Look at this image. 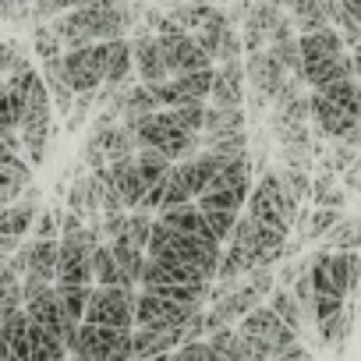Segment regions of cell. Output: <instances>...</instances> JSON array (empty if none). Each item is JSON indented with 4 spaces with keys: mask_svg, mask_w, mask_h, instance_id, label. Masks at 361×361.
<instances>
[{
    "mask_svg": "<svg viewBox=\"0 0 361 361\" xmlns=\"http://www.w3.org/2000/svg\"><path fill=\"white\" fill-rule=\"evenodd\" d=\"M135 25V8L128 0H99V4L75 8L61 18L50 22L64 50L92 47V43H110V39H128V29Z\"/></svg>",
    "mask_w": 361,
    "mask_h": 361,
    "instance_id": "1",
    "label": "cell"
},
{
    "mask_svg": "<svg viewBox=\"0 0 361 361\" xmlns=\"http://www.w3.org/2000/svg\"><path fill=\"white\" fill-rule=\"evenodd\" d=\"M308 110L326 138L347 142L361 128V85H357V78H340L326 89H312Z\"/></svg>",
    "mask_w": 361,
    "mask_h": 361,
    "instance_id": "2",
    "label": "cell"
},
{
    "mask_svg": "<svg viewBox=\"0 0 361 361\" xmlns=\"http://www.w3.org/2000/svg\"><path fill=\"white\" fill-rule=\"evenodd\" d=\"M298 47H301V68H298V78L308 85V89H326L340 78H354V68H350V54L343 47V36L329 25V29H319V32H308V36H298Z\"/></svg>",
    "mask_w": 361,
    "mask_h": 361,
    "instance_id": "3",
    "label": "cell"
},
{
    "mask_svg": "<svg viewBox=\"0 0 361 361\" xmlns=\"http://www.w3.org/2000/svg\"><path fill=\"white\" fill-rule=\"evenodd\" d=\"M238 336L245 347V361H276L280 350L301 340L294 329L280 322V315L269 305H259L245 319H238Z\"/></svg>",
    "mask_w": 361,
    "mask_h": 361,
    "instance_id": "4",
    "label": "cell"
},
{
    "mask_svg": "<svg viewBox=\"0 0 361 361\" xmlns=\"http://www.w3.org/2000/svg\"><path fill=\"white\" fill-rule=\"evenodd\" d=\"M248 216H252L259 227L290 234V227H294V220H298V202L287 195L280 173H262V180H259V185L252 188V195H248Z\"/></svg>",
    "mask_w": 361,
    "mask_h": 361,
    "instance_id": "5",
    "label": "cell"
},
{
    "mask_svg": "<svg viewBox=\"0 0 361 361\" xmlns=\"http://www.w3.org/2000/svg\"><path fill=\"white\" fill-rule=\"evenodd\" d=\"M131 128H135L138 149H142V145L159 149V152H163L166 159H173V163H180V159H188V156H195V152H199V135L180 131V128L170 121V114H166V110H156V114H149V117L135 121Z\"/></svg>",
    "mask_w": 361,
    "mask_h": 361,
    "instance_id": "6",
    "label": "cell"
},
{
    "mask_svg": "<svg viewBox=\"0 0 361 361\" xmlns=\"http://www.w3.org/2000/svg\"><path fill=\"white\" fill-rule=\"evenodd\" d=\"M99 231H78L61 238L57 287H92V248L99 245Z\"/></svg>",
    "mask_w": 361,
    "mask_h": 361,
    "instance_id": "7",
    "label": "cell"
},
{
    "mask_svg": "<svg viewBox=\"0 0 361 361\" xmlns=\"http://www.w3.org/2000/svg\"><path fill=\"white\" fill-rule=\"evenodd\" d=\"M131 333L135 329H114V326H78V340L68 354L89 357V361H131Z\"/></svg>",
    "mask_w": 361,
    "mask_h": 361,
    "instance_id": "8",
    "label": "cell"
},
{
    "mask_svg": "<svg viewBox=\"0 0 361 361\" xmlns=\"http://www.w3.org/2000/svg\"><path fill=\"white\" fill-rule=\"evenodd\" d=\"M202 312V308H192V305H177V301H166L152 290H138L135 294V329H156V333H177L192 322V315Z\"/></svg>",
    "mask_w": 361,
    "mask_h": 361,
    "instance_id": "9",
    "label": "cell"
},
{
    "mask_svg": "<svg viewBox=\"0 0 361 361\" xmlns=\"http://www.w3.org/2000/svg\"><path fill=\"white\" fill-rule=\"evenodd\" d=\"M135 294L124 287H92L85 322L92 326H114V329H135Z\"/></svg>",
    "mask_w": 361,
    "mask_h": 361,
    "instance_id": "10",
    "label": "cell"
},
{
    "mask_svg": "<svg viewBox=\"0 0 361 361\" xmlns=\"http://www.w3.org/2000/svg\"><path fill=\"white\" fill-rule=\"evenodd\" d=\"M61 64H64V78L75 89V96H85V92H99L103 89V43L64 50Z\"/></svg>",
    "mask_w": 361,
    "mask_h": 361,
    "instance_id": "11",
    "label": "cell"
},
{
    "mask_svg": "<svg viewBox=\"0 0 361 361\" xmlns=\"http://www.w3.org/2000/svg\"><path fill=\"white\" fill-rule=\"evenodd\" d=\"M245 75H248V85L255 89V96H259V99H266V103H273V99L280 96V89L290 82V71L273 57V50H269V47H266V50L248 54Z\"/></svg>",
    "mask_w": 361,
    "mask_h": 361,
    "instance_id": "12",
    "label": "cell"
},
{
    "mask_svg": "<svg viewBox=\"0 0 361 361\" xmlns=\"http://www.w3.org/2000/svg\"><path fill=\"white\" fill-rule=\"evenodd\" d=\"M245 61H227L220 68H213V106L220 110H241L245 106Z\"/></svg>",
    "mask_w": 361,
    "mask_h": 361,
    "instance_id": "13",
    "label": "cell"
},
{
    "mask_svg": "<svg viewBox=\"0 0 361 361\" xmlns=\"http://www.w3.org/2000/svg\"><path fill=\"white\" fill-rule=\"evenodd\" d=\"M131 54H135V75L142 85H159L170 78L166 64H163V50H159V39L156 32H138L131 39Z\"/></svg>",
    "mask_w": 361,
    "mask_h": 361,
    "instance_id": "14",
    "label": "cell"
},
{
    "mask_svg": "<svg viewBox=\"0 0 361 361\" xmlns=\"http://www.w3.org/2000/svg\"><path fill=\"white\" fill-rule=\"evenodd\" d=\"M156 220H159V224H166V227H173V231H180V234H188V238H195V241L220 245V241H216V234L209 231V224H206V216H202L199 202H185V206H173V209H159V213H156ZM220 248H224V245H220Z\"/></svg>",
    "mask_w": 361,
    "mask_h": 361,
    "instance_id": "15",
    "label": "cell"
},
{
    "mask_svg": "<svg viewBox=\"0 0 361 361\" xmlns=\"http://www.w3.org/2000/svg\"><path fill=\"white\" fill-rule=\"evenodd\" d=\"M131 71H135L131 39H110V43H103V85L124 89V85H131Z\"/></svg>",
    "mask_w": 361,
    "mask_h": 361,
    "instance_id": "16",
    "label": "cell"
},
{
    "mask_svg": "<svg viewBox=\"0 0 361 361\" xmlns=\"http://www.w3.org/2000/svg\"><path fill=\"white\" fill-rule=\"evenodd\" d=\"M110 248H114V259H117V269H121V287H124V290H135V287L142 283V273H145V259H149L145 248L135 245L128 234L114 238Z\"/></svg>",
    "mask_w": 361,
    "mask_h": 361,
    "instance_id": "17",
    "label": "cell"
},
{
    "mask_svg": "<svg viewBox=\"0 0 361 361\" xmlns=\"http://www.w3.org/2000/svg\"><path fill=\"white\" fill-rule=\"evenodd\" d=\"M57 262H61V238H47V241H29V273L25 280H39V283H57Z\"/></svg>",
    "mask_w": 361,
    "mask_h": 361,
    "instance_id": "18",
    "label": "cell"
},
{
    "mask_svg": "<svg viewBox=\"0 0 361 361\" xmlns=\"http://www.w3.org/2000/svg\"><path fill=\"white\" fill-rule=\"evenodd\" d=\"M36 206L32 202H11L8 209H0V238H15V241H22L29 231H32V224H36Z\"/></svg>",
    "mask_w": 361,
    "mask_h": 361,
    "instance_id": "19",
    "label": "cell"
},
{
    "mask_svg": "<svg viewBox=\"0 0 361 361\" xmlns=\"http://www.w3.org/2000/svg\"><path fill=\"white\" fill-rule=\"evenodd\" d=\"M266 305L280 315V322H283L287 329H294V333L301 336V329H305V308H301V301L294 298V290H287V287H273V294L266 298Z\"/></svg>",
    "mask_w": 361,
    "mask_h": 361,
    "instance_id": "20",
    "label": "cell"
},
{
    "mask_svg": "<svg viewBox=\"0 0 361 361\" xmlns=\"http://www.w3.org/2000/svg\"><path fill=\"white\" fill-rule=\"evenodd\" d=\"M170 166H173V159H166L159 149L142 145V149L135 152V170H138V177L145 180V188H156L159 180L170 173Z\"/></svg>",
    "mask_w": 361,
    "mask_h": 361,
    "instance_id": "21",
    "label": "cell"
},
{
    "mask_svg": "<svg viewBox=\"0 0 361 361\" xmlns=\"http://www.w3.org/2000/svg\"><path fill=\"white\" fill-rule=\"evenodd\" d=\"M92 287H121V269L110 241H99L92 248Z\"/></svg>",
    "mask_w": 361,
    "mask_h": 361,
    "instance_id": "22",
    "label": "cell"
},
{
    "mask_svg": "<svg viewBox=\"0 0 361 361\" xmlns=\"http://www.w3.org/2000/svg\"><path fill=\"white\" fill-rule=\"evenodd\" d=\"M92 287H57V301H61V315L64 322H85V308H89Z\"/></svg>",
    "mask_w": 361,
    "mask_h": 361,
    "instance_id": "23",
    "label": "cell"
},
{
    "mask_svg": "<svg viewBox=\"0 0 361 361\" xmlns=\"http://www.w3.org/2000/svg\"><path fill=\"white\" fill-rule=\"evenodd\" d=\"M206 103L202 99H192V103H180V106H170L166 114H170V121L180 128V131H188V135H202V128H206Z\"/></svg>",
    "mask_w": 361,
    "mask_h": 361,
    "instance_id": "24",
    "label": "cell"
},
{
    "mask_svg": "<svg viewBox=\"0 0 361 361\" xmlns=\"http://www.w3.org/2000/svg\"><path fill=\"white\" fill-rule=\"evenodd\" d=\"M25 308V298H22V280L4 266L0 269V322H4L8 315L22 312Z\"/></svg>",
    "mask_w": 361,
    "mask_h": 361,
    "instance_id": "25",
    "label": "cell"
},
{
    "mask_svg": "<svg viewBox=\"0 0 361 361\" xmlns=\"http://www.w3.org/2000/svg\"><path fill=\"white\" fill-rule=\"evenodd\" d=\"M340 220H343V209H326V206H319V209L312 213V220L301 227V238H305V241H319V238H326Z\"/></svg>",
    "mask_w": 361,
    "mask_h": 361,
    "instance_id": "26",
    "label": "cell"
},
{
    "mask_svg": "<svg viewBox=\"0 0 361 361\" xmlns=\"http://www.w3.org/2000/svg\"><path fill=\"white\" fill-rule=\"evenodd\" d=\"M18 128H22V96L8 89L0 96V138L18 131Z\"/></svg>",
    "mask_w": 361,
    "mask_h": 361,
    "instance_id": "27",
    "label": "cell"
},
{
    "mask_svg": "<svg viewBox=\"0 0 361 361\" xmlns=\"http://www.w3.org/2000/svg\"><path fill=\"white\" fill-rule=\"evenodd\" d=\"M202 216H206V224H209V231L216 234L220 245L231 241V234H234V227L241 220V213H231V209H202Z\"/></svg>",
    "mask_w": 361,
    "mask_h": 361,
    "instance_id": "28",
    "label": "cell"
},
{
    "mask_svg": "<svg viewBox=\"0 0 361 361\" xmlns=\"http://www.w3.org/2000/svg\"><path fill=\"white\" fill-rule=\"evenodd\" d=\"M36 18H61L75 8H85V4H99V0H29Z\"/></svg>",
    "mask_w": 361,
    "mask_h": 361,
    "instance_id": "29",
    "label": "cell"
},
{
    "mask_svg": "<svg viewBox=\"0 0 361 361\" xmlns=\"http://www.w3.org/2000/svg\"><path fill=\"white\" fill-rule=\"evenodd\" d=\"M32 47H36V57H39V61H50V57H61V54H64V43L57 39V32H54L50 25H36Z\"/></svg>",
    "mask_w": 361,
    "mask_h": 361,
    "instance_id": "30",
    "label": "cell"
},
{
    "mask_svg": "<svg viewBox=\"0 0 361 361\" xmlns=\"http://www.w3.org/2000/svg\"><path fill=\"white\" fill-rule=\"evenodd\" d=\"M152 224H156V216L152 213H142V209H135V213H128V238L135 241V245H149V234H152Z\"/></svg>",
    "mask_w": 361,
    "mask_h": 361,
    "instance_id": "31",
    "label": "cell"
},
{
    "mask_svg": "<svg viewBox=\"0 0 361 361\" xmlns=\"http://www.w3.org/2000/svg\"><path fill=\"white\" fill-rule=\"evenodd\" d=\"M32 234H36V241H47V238H61V213H57V209H43V213H36Z\"/></svg>",
    "mask_w": 361,
    "mask_h": 361,
    "instance_id": "32",
    "label": "cell"
},
{
    "mask_svg": "<svg viewBox=\"0 0 361 361\" xmlns=\"http://www.w3.org/2000/svg\"><path fill=\"white\" fill-rule=\"evenodd\" d=\"M319 326V343H333V336H343V329H347V312H336L333 319H322V322H315Z\"/></svg>",
    "mask_w": 361,
    "mask_h": 361,
    "instance_id": "33",
    "label": "cell"
},
{
    "mask_svg": "<svg viewBox=\"0 0 361 361\" xmlns=\"http://www.w3.org/2000/svg\"><path fill=\"white\" fill-rule=\"evenodd\" d=\"M312 188H315L312 195H315V202H319V206H326V209H340V202H343V195H340V192H333V180H329V177H322V180H315V185H312Z\"/></svg>",
    "mask_w": 361,
    "mask_h": 361,
    "instance_id": "34",
    "label": "cell"
},
{
    "mask_svg": "<svg viewBox=\"0 0 361 361\" xmlns=\"http://www.w3.org/2000/svg\"><path fill=\"white\" fill-rule=\"evenodd\" d=\"M177 361H209V343L206 340H192L177 347Z\"/></svg>",
    "mask_w": 361,
    "mask_h": 361,
    "instance_id": "35",
    "label": "cell"
},
{
    "mask_svg": "<svg viewBox=\"0 0 361 361\" xmlns=\"http://www.w3.org/2000/svg\"><path fill=\"white\" fill-rule=\"evenodd\" d=\"M336 4H340V8H343V15L361 29V0H336Z\"/></svg>",
    "mask_w": 361,
    "mask_h": 361,
    "instance_id": "36",
    "label": "cell"
},
{
    "mask_svg": "<svg viewBox=\"0 0 361 361\" xmlns=\"http://www.w3.org/2000/svg\"><path fill=\"white\" fill-rule=\"evenodd\" d=\"M8 92V82H0V96H4Z\"/></svg>",
    "mask_w": 361,
    "mask_h": 361,
    "instance_id": "37",
    "label": "cell"
}]
</instances>
